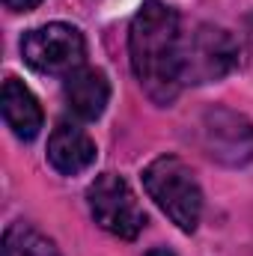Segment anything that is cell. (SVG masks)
I'll return each mask as SVG.
<instances>
[{
	"label": "cell",
	"mask_w": 253,
	"mask_h": 256,
	"mask_svg": "<svg viewBox=\"0 0 253 256\" xmlns=\"http://www.w3.org/2000/svg\"><path fill=\"white\" fill-rule=\"evenodd\" d=\"M21 54H24L27 66H33L42 74H63V78H68L72 72H78L84 66L86 42H84L78 27L54 21V24L30 30L21 39Z\"/></svg>",
	"instance_id": "3"
},
{
	"label": "cell",
	"mask_w": 253,
	"mask_h": 256,
	"mask_svg": "<svg viewBox=\"0 0 253 256\" xmlns=\"http://www.w3.org/2000/svg\"><path fill=\"white\" fill-rule=\"evenodd\" d=\"M3 120L18 140H33L45 122L36 96L18 78H6L3 84Z\"/></svg>",
	"instance_id": "9"
},
{
	"label": "cell",
	"mask_w": 253,
	"mask_h": 256,
	"mask_svg": "<svg viewBox=\"0 0 253 256\" xmlns=\"http://www.w3.org/2000/svg\"><path fill=\"white\" fill-rule=\"evenodd\" d=\"M3 256H60L57 244L30 224H12L3 232Z\"/></svg>",
	"instance_id": "10"
},
{
	"label": "cell",
	"mask_w": 253,
	"mask_h": 256,
	"mask_svg": "<svg viewBox=\"0 0 253 256\" xmlns=\"http://www.w3.org/2000/svg\"><path fill=\"white\" fill-rule=\"evenodd\" d=\"M48 161L57 173L78 176L96 161V143L74 122H60L48 137Z\"/></svg>",
	"instance_id": "8"
},
{
	"label": "cell",
	"mask_w": 253,
	"mask_h": 256,
	"mask_svg": "<svg viewBox=\"0 0 253 256\" xmlns=\"http://www.w3.org/2000/svg\"><path fill=\"white\" fill-rule=\"evenodd\" d=\"M90 212L102 230H108L116 238H137L146 226V212L140 208L134 191L116 173H102L86 191Z\"/></svg>",
	"instance_id": "4"
},
{
	"label": "cell",
	"mask_w": 253,
	"mask_h": 256,
	"mask_svg": "<svg viewBox=\"0 0 253 256\" xmlns=\"http://www.w3.org/2000/svg\"><path fill=\"white\" fill-rule=\"evenodd\" d=\"M200 134H202L206 152L226 167L248 164L253 158V126L230 108L206 110L200 122Z\"/></svg>",
	"instance_id": "6"
},
{
	"label": "cell",
	"mask_w": 253,
	"mask_h": 256,
	"mask_svg": "<svg viewBox=\"0 0 253 256\" xmlns=\"http://www.w3.org/2000/svg\"><path fill=\"white\" fill-rule=\"evenodd\" d=\"M238 63V45L232 33L214 24H200L185 42L182 78L185 84H212L226 78Z\"/></svg>",
	"instance_id": "5"
},
{
	"label": "cell",
	"mask_w": 253,
	"mask_h": 256,
	"mask_svg": "<svg viewBox=\"0 0 253 256\" xmlns=\"http://www.w3.org/2000/svg\"><path fill=\"white\" fill-rule=\"evenodd\" d=\"M128 54L143 92L155 104H170L185 84L182 78L185 42L176 9H170L161 0H146L131 21Z\"/></svg>",
	"instance_id": "1"
},
{
	"label": "cell",
	"mask_w": 253,
	"mask_h": 256,
	"mask_svg": "<svg viewBox=\"0 0 253 256\" xmlns=\"http://www.w3.org/2000/svg\"><path fill=\"white\" fill-rule=\"evenodd\" d=\"M63 96L68 110L78 116V120H98L108 108V98H110V84L104 78V72L98 68H90V66H80L78 72H72L63 84Z\"/></svg>",
	"instance_id": "7"
},
{
	"label": "cell",
	"mask_w": 253,
	"mask_h": 256,
	"mask_svg": "<svg viewBox=\"0 0 253 256\" xmlns=\"http://www.w3.org/2000/svg\"><path fill=\"white\" fill-rule=\"evenodd\" d=\"M146 194L155 200V206L182 230L194 232L202 212V191L196 185V176L188 164L176 155H161L143 170Z\"/></svg>",
	"instance_id": "2"
},
{
	"label": "cell",
	"mask_w": 253,
	"mask_h": 256,
	"mask_svg": "<svg viewBox=\"0 0 253 256\" xmlns=\"http://www.w3.org/2000/svg\"><path fill=\"white\" fill-rule=\"evenodd\" d=\"M6 3V9H12V12H30L33 6H39L42 0H3Z\"/></svg>",
	"instance_id": "11"
},
{
	"label": "cell",
	"mask_w": 253,
	"mask_h": 256,
	"mask_svg": "<svg viewBox=\"0 0 253 256\" xmlns=\"http://www.w3.org/2000/svg\"><path fill=\"white\" fill-rule=\"evenodd\" d=\"M146 256H173V254H170L167 248H155V250H149Z\"/></svg>",
	"instance_id": "12"
}]
</instances>
